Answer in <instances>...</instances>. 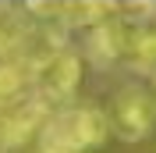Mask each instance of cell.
I'll use <instances>...</instances> for the list:
<instances>
[{"label": "cell", "mask_w": 156, "mask_h": 153, "mask_svg": "<svg viewBox=\"0 0 156 153\" xmlns=\"http://www.w3.org/2000/svg\"><path fill=\"white\" fill-rule=\"evenodd\" d=\"M110 125L107 114L96 107H71L60 118H53V125L46 128V146L50 153H75V150H89L99 146L107 139Z\"/></svg>", "instance_id": "obj_1"}, {"label": "cell", "mask_w": 156, "mask_h": 153, "mask_svg": "<svg viewBox=\"0 0 156 153\" xmlns=\"http://www.w3.org/2000/svg\"><path fill=\"white\" fill-rule=\"evenodd\" d=\"M114 128L121 139L128 143H138V139H146L149 128H153V103H149V96L142 89H121L114 100Z\"/></svg>", "instance_id": "obj_2"}, {"label": "cell", "mask_w": 156, "mask_h": 153, "mask_svg": "<svg viewBox=\"0 0 156 153\" xmlns=\"http://www.w3.org/2000/svg\"><path fill=\"white\" fill-rule=\"evenodd\" d=\"M78 75H82L78 57L68 54V50H57L53 57H46L43 64L36 68V86H39V93L50 96V100H64V96L75 93Z\"/></svg>", "instance_id": "obj_3"}, {"label": "cell", "mask_w": 156, "mask_h": 153, "mask_svg": "<svg viewBox=\"0 0 156 153\" xmlns=\"http://www.w3.org/2000/svg\"><path fill=\"white\" fill-rule=\"evenodd\" d=\"M107 4H89V0H75V4H64V18L71 25H96L103 18Z\"/></svg>", "instance_id": "obj_4"}, {"label": "cell", "mask_w": 156, "mask_h": 153, "mask_svg": "<svg viewBox=\"0 0 156 153\" xmlns=\"http://www.w3.org/2000/svg\"><path fill=\"white\" fill-rule=\"evenodd\" d=\"M131 50L138 54L142 64H156V32H138L135 43H131Z\"/></svg>", "instance_id": "obj_5"}]
</instances>
